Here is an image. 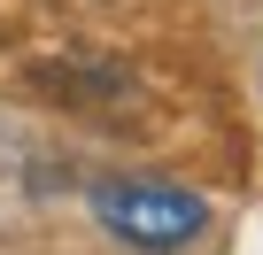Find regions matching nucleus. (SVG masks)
Here are the masks:
<instances>
[{
    "instance_id": "obj_1",
    "label": "nucleus",
    "mask_w": 263,
    "mask_h": 255,
    "mask_svg": "<svg viewBox=\"0 0 263 255\" xmlns=\"http://www.w3.org/2000/svg\"><path fill=\"white\" fill-rule=\"evenodd\" d=\"M93 217L124 240V247H140V255H171L186 247L201 224H209V201L171 186V178H108L93 193Z\"/></svg>"
}]
</instances>
